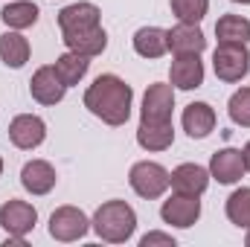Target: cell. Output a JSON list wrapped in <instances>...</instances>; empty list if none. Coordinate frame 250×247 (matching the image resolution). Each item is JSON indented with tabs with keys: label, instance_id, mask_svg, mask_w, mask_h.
<instances>
[{
	"label": "cell",
	"instance_id": "obj_22",
	"mask_svg": "<svg viewBox=\"0 0 250 247\" xmlns=\"http://www.w3.org/2000/svg\"><path fill=\"white\" fill-rule=\"evenodd\" d=\"M0 21L9 29H29V26L38 23V6L29 3V0H12V3L3 6Z\"/></svg>",
	"mask_w": 250,
	"mask_h": 247
},
{
	"label": "cell",
	"instance_id": "obj_2",
	"mask_svg": "<svg viewBox=\"0 0 250 247\" xmlns=\"http://www.w3.org/2000/svg\"><path fill=\"white\" fill-rule=\"evenodd\" d=\"M90 227L96 230V236H99L102 242L125 245V242L134 236V230H137V212H134V206L125 204V201H105V204L96 209Z\"/></svg>",
	"mask_w": 250,
	"mask_h": 247
},
{
	"label": "cell",
	"instance_id": "obj_31",
	"mask_svg": "<svg viewBox=\"0 0 250 247\" xmlns=\"http://www.w3.org/2000/svg\"><path fill=\"white\" fill-rule=\"evenodd\" d=\"M245 245H248V247H250V230H248V239H245Z\"/></svg>",
	"mask_w": 250,
	"mask_h": 247
},
{
	"label": "cell",
	"instance_id": "obj_9",
	"mask_svg": "<svg viewBox=\"0 0 250 247\" xmlns=\"http://www.w3.org/2000/svg\"><path fill=\"white\" fill-rule=\"evenodd\" d=\"M9 140H12L15 148L32 151L47 140V123L41 117H35V114H18L9 123Z\"/></svg>",
	"mask_w": 250,
	"mask_h": 247
},
{
	"label": "cell",
	"instance_id": "obj_6",
	"mask_svg": "<svg viewBox=\"0 0 250 247\" xmlns=\"http://www.w3.org/2000/svg\"><path fill=\"white\" fill-rule=\"evenodd\" d=\"M38 224V209L26 201H6L0 206V227L6 230V236H15V239H26Z\"/></svg>",
	"mask_w": 250,
	"mask_h": 247
},
{
	"label": "cell",
	"instance_id": "obj_28",
	"mask_svg": "<svg viewBox=\"0 0 250 247\" xmlns=\"http://www.w3.org/2000/svg\"><path fill=\"white\" fill-rule=\"evenodd\" d=\"M154 245H166V247H175V239L169 233H146L140 239V247H154Z\"/></svg>",
	"mask_w": 250,
	"mask_h": 247
},
{
	"label": "cell",
	"instance_id": "obj_29",
	"mask_svg": "<svg viewBox=\"0 0 250 247\" xmlns=\"http://www.w3.org/2000/svg\"><path fill=\"white\" fill-rule=\"evenodd\" d=\"M242 157H245V169L250 172V143L245 145V148H242Z\"/></svg>",
	"mask_w": 250,
	"mask_h": 247
},
{
	"label": "cell",
	"instance_id": "obj_21",
	"mask_svg": "<svg viewBox=\"0 0 250 247\" xmlns=\"http://www.w3.org/2000/svg\"><path fill=\"white\" fill-rule=\"evenodd\" d=\"M29 41L15 29V32H3L0 35V62L12 70H21L23 64L29 62Z\"/></svg>",
	"mask_w": 250,
	"mask_h": 247
},
{
	"label": "cell",
	"instance_id": "obj_32",
	"mask_svg": "<svg viewBox=\"0 0 250 247\" xmlns=\"http://www.w3.org/2000/svg\"><path fill=\"white\" fill-rule=\"evenodd\" d=\"M0 175H3V157H0Z\"/></svg>",
	"mask_w": 250,
	"mask_h": 247
},
{
	"label": "cell",
	"instance_id": "obj_5",
	"mask_svg": "<svg viewBox=\"0 0 250 247\" xmlns=\"http://www.w3.org/2000/svg\"><path fill=\"white\" fill-rule=\"evenodd\" d=\"M87 230H90V218L79 206H59L50 215V236L56 242H64V245L79 242L87 236Z\"/></svg>",
	"mask_w": 250,
	"mask_h": 247
},
{
	"label": "cell",
	"instance_id": "obj_1",
	"mask_svg": "<svg viewBox=\"0 0 250 247\" xmlns=\"http://www.w3.org/2000/svg\"><path fill=\"white\" fill-rule=\"evenodd\" d=\"M131 102H134V90L131 84H125L120 76L114 73H102L93 79V84L84 90V108L102 120L105 125H120L128 123L131 117Z\"/></svg>",
	"mask_w": 250,
	"mask_h": 247
},
{
	"label": "cell",
	"instance_id": "obj_10",
	"mask_svg": "<svg viewBox=\"0 0 250 247\" xmlns=\"http://www.w3.org/2000/svg\"><path fill=\"white\" fill-rule=\"evenodd\" d=\"M102 12L96 3H87V0H79V3H70L59 12V29L62 35L70 32H84V29H93V26H102Z\"/></svg>",
	"mask_w": 250,
	"mask_h": 247
},
{
	"label": "cell",
	"instance_id": "obj_3",
	"mask_svg": "<svg viewBox=\"0 0 250 247\" xmlns=\"http://www.w3.org/2000/svg\"><path fill=\"white\" fill-rule=\"evenodd\" d=\"M212 70L221 82L233 84L250 73V50L248 44H218L212 53Z\"/></svg>",
	"mask_w": 250,
	"mask_h": 247
},
{
	"label": "cell",
	"instance_id": "obj_30",
	"mask_svg": "<svg viewBox=\"0 0 250 247\" xmlns=\"http://www.w3.org/2000/svg\"><path fill=\"white\" fill-rule=\"evenodd\" d=\"M233 3H242V6H248L250 0H233Z\"/></svg>",
	"mask_w": 250,
	"mask_h": 247
},
{
	"label": "cell",
	"instance_id": "obj_14",
	"mask_svg": "<svg viewBox=\"0 0 250 247\" xmlns=\"http://www.w3.org/2000/svg\"><path fill=\"white\" fill-rule=\"evenodd\" d=\"M169 186L175 192H184V195H204L207 186H209V169L198 166V163H181L178 169L169 172Z\"/></svg>",
	"mask_w": 250,
	"mask_h": 247
},
{
	"label": "cell",
	"instance_id": "obj_13",
	"mask_svg": "<svg viewBox=\"0 0 250 247\" xmlns=\"http://www.w3.org/2000/svg\"><path fill=\"white\" fill-rule=\"evenodd\" d=\"M166 38H169V50L175 56H201L207 50V38L198 23H178V26L166 29Z\"/></svg>",
	"mask_w": 250,
	"mask_h": 247
},
{
	"label": "cell",
	"instance_id": "obj_17",
	"mask_svg": "<svg viewBox=\"0 0 250 247\" xmlns=\"http://www.w3.org/2000/svg\"><path fill=\"white\" fill-rule=\"evenodd\" d=\"M181 120H184V131H187L192 140H204V137H209L215 131V111L207 102H192V105H187Z\"/></svg>",
	"mask_w": 250,
	"mask_h": 247
},
{
	"label": "cell",
	"instance_id": "obj_20",
	"mask_svg": "<svg viewBox=\"0 0 250 247\" xmlns=\"http://www.w3.org/2000/svg\"><path fill=\"white\" fill-rule=\"evenodd\" d=\"M134 53L143 59H160L169 53V38L166 29L160 26H143L134 32Z\"/></svg>",
	"mask_w": 250,
	"mask_h": 247
},
{
	"label": "cell",
	"instance_id": "obj_11",
	"mask_svg": "<svg viewBox=\"0 0 250 247\" xmlns=\"http://www.w3.org/2000/svg\"><path fill=\"white\" fill-rule=\"evenodd\" d=\"M29 93L41 105H59L64 99V93H67V84L59 79V73H56L53 64H44V67L35 70V76L29 82Z\"/></svg>",
	"mask_w": 250,
	"mask_h": 247
},
{
	"label": "cell",
	"instance_id": "obj_18",
	"mask_svg": "<svg viewBox=\"0 0 250 247\" xmlns=\"http://www.w3.org/2000/svg\"><path fill=\"white\" fill-rule=\"evenodd\" d=\"M62 41L67 44V50L79 53V56H87V59H96L105 53L108 47V35L102 26H93V29H84V32H70V35H62Z\"/></svg>",
	"mask_w": 250,
	"mask_h": 247
},
{
	"label": "cell",
	"instance_id": "obj_7",
	"mask_svg": "<svg viewBox=\"0 0 250 247\" xmlns=\"http://www.w3.org/2000/svg\"><path fill=\"white\" fill-rule=\"evenodd\" d=\"M172 111H175V87L172 82L163 84H148V90L143 93V108H140V120L146 123H172Z\"/></svg>",
	"mask_w": 250,
	"mask_h": 247
},
{
	"label": "cell",
	"instance_id": "obj_15",
	"mask_svg": "<svg viewBox=\"0 0 250 247\" xmlns=\"http://www.w3.org/2000/svg\"><path fill=\"white\" fill-rule=\"evenodd\" d=\"M169 82L178 90H195L204 84V62L201 56H175L169 67Z\"/></svg>",
	"mask_w": 250,
	"mask_h": 247
},
{
	"label": "cell",
	"instance_id": "obj_23",
	"mask_svg": "<svg viewBox=\"0 0 250 247\" xmlns=\"http://www.w3.org/2000/svg\"><path fill=\"white\" fill-rule=\"evenodd\" d=\"M218 44H248L250 41V21L242 15H221L215 23Z\"/></svg>",
	"mask_w": 250,
	"mask_h": 247
},
{
	"label": "cell",
	"instance_id": "obj_26",
	"mask_svg": "<svg viewBox=\"0 0 250 247\" xmlns=\"http://www.w3.org/2000/svg\"><path fill=\"white\" fill-rule=\"evenodd\" d=\"M169 6L181 23H201L209 12V0H169Z\"/></svg>",
	"mask_w": 250,
	"mask_h": 247
},
{
	"label": "cell",
	"instance_id": "obj_4",
	"mask_svg": "<svg viewBox=\"0 0 250 247\" xmlns=\"http://www.w3.org/2000/svg\"><path fill=\"white\" fill-rule=\"evenodd\" d=\"M128 184H131V189H134L140 198L154 201V198H160V195L169 189V169H163V166L154 163V160H140V163L131 166Z\"/></svg>",
	"mask_w": 250,
	"mask_h": 247
},
{
	"label": "cell",
	"instance_id": "obj_25",
	"mask_svg": "<svg viewBox=\"0 0 250 247\" xmlns=\"http://www.w3.org/2000/svg\"><path fill=\"white\" fill-rule=\"evenodd\" d=\"M224 212H227V218H230L236 227H245V230H250V186L236 189V192L227 198Z\"/></svg>",
	"mask_w": 250,
	"mask_h": 247
},
{
	"label": "cell",
	"instance_id": "obj_16",
	"mask_svg": "<svg viewBox=\"0 0 250 247\" xmlns=\"http://www.w3.org/2000/svg\"><path fill=\"white\" fill-rule=\"evenodd\" d=\"M56 169L47 163V160H29L23 169H21V184L26 192L32 195H47L56 189Z\"/></svg>",
	"mask_w": 250,
	"mask_h": 247
},
{
	"label": "cell",
	"instance_id": "obj_8",
	"mask_svg": "<svg viewBox=\"0 0 250 247\" xmlns=\"http://www.w3.org/2000/svg\"><path fill=\"white\" fill-rule=\"evenodd\" d=\"M160 218L172 227H181V230H189L192 224H198L201 218V201L198 195H184V192H175L169 201H163L160 206Z\"/></svg>",
	"mask_w": 250,
	"mask_h": 247
},
{
	"label": "cell",
	"instance_id": "obj_19",
	"mask_svg": "<svg viewBox=\"0 0 250 247\" xmlns=\"http://www.w3.org/2000/svg\"><path fill=\"white\" fill-rule=\"evenodd\" d=\"M137 143L146 151H166L175 143V125L172 123H146L140 120L137 128Z\"/></svg>",
	"mask_w": 250,
	"mask_h": 247
},
{
	"label": "cell",
	"instance_id": "obj_27",
	"mask_svg": "<svg viewBox=\"0 0 250 247\" xmlns=\"http://www.w3.org/2000/svg\"><path fill=\"white\" fill-rule=\"evenodd\" d=\"M227 114L230 120L242 128H250V87H239L230 102H227Z\"/></svg>",
	"mask_w": 250,
	"mask_h": 247
},
{
	"label": "cell",
	"instance_id": "obj_24",
	"mask_svg": "<svg viewBox=\"0 0 250 247\" xmlns=\"http://www.w3.org/2000/svg\"><path fill=\"white\" fill-rule=\"evenodd\" d=\"M56 73H59V79H62L67 87H73V84H79L84 76H87V67H90V59L87 56H79V53H73V50H67L64 56L56 59Z\"/></svg>",
	"mask_w": 250,
	"mask_h": 247
},
{
	"label": "cell",
	"instance_id": "obj_12",
	"mask_svg": "<svg viewBox=\"0 0 250 247\" xmlns=\"http://www.w3.org/2000/svg\"><path fill=\"white\" fill-rule=\"evenodd\" d=\"M245 157L239 148H221L209 157V178L224 186H233L245 178Z\"/></svg>",
	"mask_w": 250,
	"mask_h": 247
}]
</instances>
